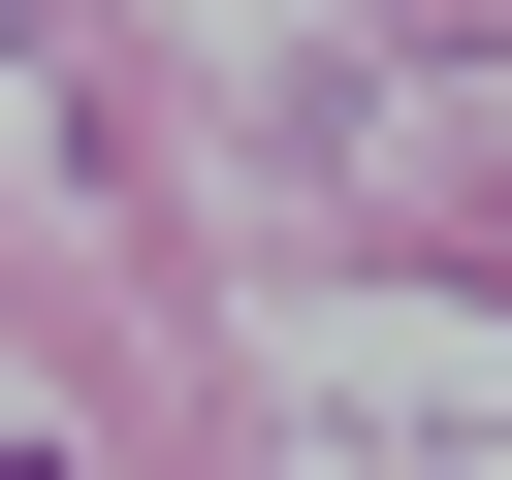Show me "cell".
Masks as SVG:
<instances>
[{"label":"cell","instance_id":"cell-1","mask_svg":"<svg viewBox=\"0 0 512 480\" xmlns=\"http://www.w3.org/2000/svg\"><path fill=\"white\" fill-rule=\"evenodd\" d=\"M0 480H32V448H0Z\"/></svg>","mask_w":512,"mask_h":480}]
</instances>
